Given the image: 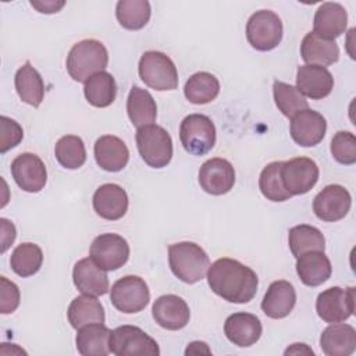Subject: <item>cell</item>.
<instances>
[{
	"mask_svg": "<svg viewBox=\"0 0 356 356\" xmlns=\"http://www.w3.org/2000/svg\"><path fill=\"white\" fill-rule=\"evenodd\" d=\"M210 289L231 303H248L257 292V274L241 261L222 257L211 263L207 270Z\"/></svg>",
	"mask_w": 356,
	"mask_h": 356,
	"instance_id": "cell-1",
	"label": "cell"
},
{
	"mask_svg": "<svg viewBox=\"0 0 356 356\" xmlns=\"http://www.w3.org/2000/svg\"><path fill=\"white\" fill-rule=\"evenodd\" d=\"M168 263L172 274L185 284H196L204 278L210 260L195 242H178L168 246Z\"/></svg>",
	"mask_w": 356,
	"mask_h": 356,
	"instance_id": "cell-2",
	"label": "cell"
},
{
	"mask_svg": "<svg viewBox=\"0 0 356 356\" xmlns=\"http://www.w3.org/2000/svg\"><path fill=\"white\" fill-rule=\"evenodd\" d=\"M107 64V49L96 39H85L75 43L67 56V71L76 82L85 83L92 75L104 71Z\"/></svg>",
	"mask_w": 356,
	"mask_h": 356,
	"instance_id": "cell-3",
	"label": "cell"
},
{
	"mask_svg": "<svg viewBox=\"0 0 356 356\" xmlns=\"http://www.w3.org/2000/svg\"><path fill=\"white\" fill-rule=\"evenodd\" d=\"M136 147L142 160L153 168H163L172 159V139L160 125H145L136 131Z\"/></svg>",
	"mask_w": 356,
	"mask_h": 356,
	"instance_id": "cell-4",
	"label": "cell"
},
{
	"mask_svg": "<svg viewBox=\"0 0 356 356\" xmlns=\"http://www.w3.org/2000/svg\"><path fill=\"white\" fill-rule=\"evenodd\" d=\"M138 72L140 79L154 90H174L178 88V71L172 60L156 50L145 51L140 56Z\"/></svg>",
	"mask_w": 356,
	"mask_h": 356,
	"instance_id": "cell-5",
	"label": "cell"
},
{
	"mask_svg": "<svg viewBox=\"0 0 356 356\" xmlns=\"http://www.w3.org/2000/svg\"><path fill=\"white\" fill-rule=\"evenodd\" d=\"M110 353L115 356H159L157 342L136 325H120L110 332Z\"/></svg>",
	"mask_w": 356,
	"mask_h": 356,
	"instance_id": "cell-6",
	"label": "cell"
},
{
	"mask_svg": "<svg viewBox=\"0 0 356 356\" xmlns=\"http://www.w3.org/2000/svg\"><path fill=\"white\" fill-rule=\"evenodd\" d=\"M282 32L281 18L270 10L256 11L246 24V39L259 51L275 49L282 40Z\"/></svg>",
	"mask_w": 356,
	"mask_h": 356,
	"instance_id": "cell-7",
	"label": "cell"
},
{
	"mask_svg": "<svg viewBox=\"0 0 356 356\" xmlns=\"http://www.w3.org/2000/svg\"><path fill=\"white\" fill-rule=\"evenodd\" d=\"M179 139L188 153L203 156L216 145V127L204 114H189L181 122Z\"/></svg>",
	"mask_w": 356,
	"mask_h": 356,
	"instance_id": "cell-8",
	"label": "cell"
},
{
	"mask_svg": "<svg viewBox=\"0 0 356 356\" xmlns=\"http://www.w3.org/2000/svg\"><path fill=\"white\" fill-rule=\"evenodd\" d=\"M110 300L117 310L125 314L139 313L147 306L150 300V291L145 280L140 277L125 275L113 284Z\"/></svg>",
	"mask_w": 356,
	"mask_h": 356,
	"instance_id": "cell-9",
	"label": "cell"
},
{
	"mask_svg": "<svg viewBox=\"0 0 356 356\" xmlns=\"http://www.w3.org/2000/svg\"><path fill=\"white\" fill-rule=\"evenodd\" d=\"M316 312L325 323H342L355 312V288L331 286L318 293Z\"/></svg>",
	"mask_w": 356,
	"mask_h": 356,
	"instance_id": "cell-10",
	"label": "cell"
},
{
	"mask_svg": "<svg viewBox=\"0 0 356 356\" xmlns=\"http://www.w3.org/2000/svg\"><path fill=\"white\" fill-rule=\"evenodd\" d=\"M89 254L99 267L106 271H114L128 261L129 245L118 234H100L93 239Z\"/></svg>",
	"mask_w": 356,
	"mask_h": 356,
	"instance_id": "cell-11",
	"label": "cell"
},
{
	"mask_svg": "<svg viewBox=\"0 0 356 356\" xmlns=\"http://www.w3.org/2000/svg\"><path fill=\"white\" fill-rule=\"evenodd\" d=\"M318 175V165L309 157H295L288 161H282V185L292 196L307 193L317 184Z\"/></svg>",
	"mask_w": 356,
	"mask_h": 356,
	"instance_id": "cell-12",
	"label": "cell"
},
{
	"mask_svg": "<svg viewBox=\"0 0 356 356\" xmlns=\"http://www.w3.org/2000/svg\"><path fill=\"white\" fill-rule=\"evenodd\" d=\"M11 175L25 192L38 193L47 182V171L42 159L33 153H21L11 161Z\"/></svg>",
	"mask_w": 356,
	"mask_h": 356,
	"instance_id": "cell-13",
	"label": "cell"
},
{
	"mask_svg": "<svg viewBox=\"0 0 356 356\" xmlns=\"http://www.w3.org/2000/svg\"><path fill=\"white\" fill-rule=\"evenodd\" d=\"M352 196L342 185H327L313 200V211L321 221L334 222L342 220L350 210Z\"/></svg>",
	"mask_w": 356,
	"mask_h": 356,
	"instance_id": "cell-14",
	"label": "cell"
},
{
	"mask_svg": "<svg viewBox=\"0 0 356 356\" xmlns=\"http://www.w3.org/2000/svg\"><path fill=\"white\" fill-rule=\"evenodd\" d=\"M235 184V170L232 164L221 157L204 161L199 170V185L210 195L220 196L228 193Z\"/></svg>",
	"mask_w": 356,
	"mask_h": 356,
	"instance_id": "cell-15",
	"label": "cell"
},
{
	"mask_svg": "<svg viewBox=\"0 0 356 356\" xmlns=\"http://www.w3.org/2000/svg\"><path fill=\"white\" fill-rule=\"evenodd\" d=\"M325 131V118L314 110H302L291 118V136L293 142L302 147H312L318 145L324 139Z\"/></svg>",
	"mask_w": 356,
	"mask_h": 356,
	"instance_id": "cell-16",
	"label": "cell"
},
{
	"mask_svg": "<svg viewBox=\"0 0 356 356\" xmlns=\"http://www.w3.org/2000/svg\"><path fill=\"white\" fill-rule=\"evenodd\" d=\"M152 314L161 328L170 331L182 330L191 318V310L186 302L172 293L159 296L152 306Z\"/></svg>",
	"mask_w": 356,
	"mask_h": 356,
	"instance_id": "cell-17",
	"label": "cell"
},
{
	"mask_svg": "<svg viewBox=\"0 0 356 356\" xmlns=\"http://www.w3.org/2000/svg\"><path fill=\"white\" fill-rule=\"evenodd\" d=\"M334 88L332 74L321 65L305 64L296 71V89L313 100L327 97Z\"/></svg>",
	"mask_w": 356,
	"mask_h": 356,
	"instance_id": "cell-18",
	"label": "cell"
},
{
	"mask_svg": "<svg viewBox=\"0 0 356 356\" xmlns=\"http://www.w3.org/2000/svg\"><path fill=\"white\" fill-rule=\"evenodd\" d=\"M93 210L104 220L115 221L128 210V195L117 184H103L93 193Z\"/></svg>",
	"mask_w": 356,
	"mask_h": 356,
	"instance_id": "cell-19",
	"label": "cell"
},
{
	"mask_svg": "<svg viewBox=\"0 0 356 356\" xmlns=\"http://www.w3.org/2000/svg\"><path fill=\"white\" fill-rule=\"evenodd\" d=\"M263 332L259 317L252 313H234L227 317L224 324V334L229 342L236 346L248 348L254 345Z\"/></svg>",
	"mask_w": 356,
	"mask_h": 356,
	"instance_id": "cell-20",
	"label": "cell"
},
{
	"mask_svg": "<svg viewBox=\"0 0 356 356\" xmlns=\"http://www.w3.org/2000/svg\"><path fill=\"white\" fill-rule=\"evenodd\" d=\"M72 281L76 289L85 295L102 296L108 292V277L92 257L81 259L72 270Z\"/></svg>",
	"mask_w": 356,
	"mask_h": 356,
	"instance_id": "cell-21",
	"label": "cell"
},
{
	"mask_svg": "<svg viewBox=\"0 0 356 356\" xmlns=\"http://www.w3.org/2000/svg\"><path fill=\"white\" fill-rule=\"evenodd\" d=\"M95 160L97 165L108 172L121 171L129 160L127 145L114 135H103L95 142Z\"/></svg>",
	"mask_w": 356,
	"mask_h": 356,
	"instance_id": "cell-22",
	"label": "cell"
},
{
	"mask_svg": "<svg viewBox=\"0 0 356 356\" xmlns=\"http://www.w3.org/2000/svg\"><path fill=\"white\" fill-rule=\"evenodd\" d=\"M296 292L291 282L278 280L270 284L261 300V310L270 318H284L295 307Z\"/></svg>",
	"mask_w": 356,
	"mask_h": 356,
	"instance_id": "cell-23",
	"label": "cell"
},
{
	"mask_svg": "<svg viewBox=\"0 0 356 356\" xmlns=\"http://www.w3.org/2000/svg\"><path fill=\"white\" fill-rule=\"evenodd\" d=\"M314 33L324 39L335 40L341 36L348 25V13L339 3L325 1L318 6L314 14Z\"/></svg>",
	"mask_w": 356,
	"mask_h": 356,
	"instance_id": "cell-24",
	"label": "cell"
},
{
	"mask_svg": "<svg viewBox=\"0 0 356 356\" xmlns=\"http://www.w3.org/2000/svg\"><path fill=\"white\" fill-rule=\"evenodd\" d=\"M320 348L327 356H349L356 349V331L345 323H332L320 335Z\"/></svg>",
	"mask_w": 356,
	"mask_h": 356,
	"instance_id": "cell-25",
	"label": "cell"
},
{
	"mask_svg": "<svg viewBox=\"0 0 356 356\" xmlns=\"http://www.w3.org/2000/svg\"><path fill=\"white\" fill-rule=\"evenodd\" d=\"M300 56L306 64L325 67L338 61L339 47L335 40L324 39L314 32H309L302 39Z\"/></svg>",
	"mask_w": 356,
	"mask_h": 356,
	"instance_id": "cell-26",
	"label": "cell"
},
{
	"mask_svg": "<svg viewBox=\"0 0 356 356\" xmlns=\"http://www.w3.org/2000/svg\"><path fill=\"white\" fill-rule=\"evenodd\" d=\"M296 273L305 285L318 286L331 277L332 267L324 252L314 250L296 259Z\"/></svg>",
	"mask_w": 356,
	"mask_h": 356,
	"instance_id": "cell-27",
	"label": "cell"
},
{
	"mask_svg": "<svg viewBox=\"0 0 356 356\" xmlns=\"http://www.w3.org/2000/svg\"><path fill=\"white\" fill-rule=\"evenodd\" d=\"M110 330L104 323H92L78 328L75 343L82 356H106L110 353Z\"/></svg>",
	"mask_w": 356,
	"mask_h": 356,
	"instance_id": "cell-28",
	"label": "cell"
},
{
	"mask_svg": "<svg viewBox=\"0 0 356 356\" xmlns=\"http://www.w3.org/2000/svg\"><path fill=\"white\" fill-rule=\"evenodd\" d=\"M14 83L15 90L24 103L32 107L40 106L44 97V83L40 74L36 71V68L32 67L29 61H25V64L18 68L15 72Z\"/></svg>",
	"mask_w": 356,
	"mask_h": 356,
	"instance_id": "cell-29",
	"label": "cell"
},
{
	"mask_svg": "<svg viewBox=\"0 0 356 356\" xmlns=\"http://www.w3.org/2000/svg\"><path fill=\"white\" fill-rule=\"evenodd\" d=\"M127 113L134 127L150 125L156 121L157 106L153 96L139 86H132L127 99Z\"/></svg>",
	"mask_w": 356,
	"mask_h": 356,
	"instance_id": "cell-30",
	"label": "cell"
},
{
	"mask_svg": "<svg viewBox=\"0 0 356 356\" xmlns=\"http://www.w3.org/2000/svg\"><path fill=\"white\" fill-rule=\"evenodd\" d=\"M67 316L71 327L75 330L92 323H104L106 320L103 305L96 299V296L85 293L82 296H76L70 303Z\"/></svg>",
	"mask_w": 356,
	"mask_h": 356,
	"instance_id": "cell-31",
	"label": "cell"
},
{
	"mask_svg": "<svg viewBox=\"0 0 356 356\" xmlns=\"http://www.w3.org/2000/svg\"><path fill=\"white\" fill-rule=\"evenodd\" d=\"M83 93L89 104L99 108L108 107L117 96V85L114 76L106 71L92 75L85 82Z\"/></svg>",
	"mask_w": 356,
	"mask_h": 356,
	"instance_id": "cell-32",
	"label": "cell"
},
{
	"mask_svg": "<svg viewBox=\"0 0 356 356\" xmlns=\"http://www.w3.org/2000/svg\"><path fill=\"white\" fill-rule=\"evenodd\" d=\"M288 243L292 254L298 259L307 252H324L325 239L323 232L307 224L295 225L288 232Z\"/></svg>",
	"mask_w": 356,
	"mask_h": 356,
	"instance_id": "cell-33",
	"label": "cell"
},
{
	"mask_svg": "<svg viewBox=\"0 0 356 356\" xmlns=\"http://www.w3.org/2000/svg\"><path fill=\"white\" fill-rule=\"evenodd\" d=\"M220 93V82L210 72H196L189 76L184 86L186 100L193 104H206L213 102Z\"/></svg>",
	"mask_w": 356,
	"mask_h": 356,
	"instance_id": "cell-34",
	"label": "cell"
},
{
	"mask_svg": "<svg viewBox=\"0 0 356 356\" xmlns=\"http://www.w3.org/2000/svg\"><path fill=\"white\" fill-rule=\"evenodd\" d=\"M43 263V252L42 249L32 242H22L18 245L10 257V266L11 270L22 277H31L36 274Z\"/></svg>",
	"mask_w": 356,
	"mask_h": 356,
	"instance_id": "cell-35",
	"label": "cell"
},
{
	"mask_svg": "<svg viewBox=\"0 0 356 356\" xmlns=\"http://www.w3.org/2000/svg\"><path fill=\"white\" fill-rule=\"evenodd\" d=\"M150 13V3L147 0H120L115 6L118 22L128 31L142 29L149 22Z\"/></svg>",
	"mask_w": 356,
	"mask_h": 356,
	"instance_id": "cell-36",
	"label": "cell"
},
{
	"mask_svg": "<svg viewBox=\"0 0 356 356\" xmlns=\"http://www.w3.org/2000/svg\"><path fill=\"white\" fill-rule=\"evenodd\" d=\"M57 161L68 170H76L86 161V149L83 140L76 135L61 136L54 147Z\"/></svg>",
	"mask_w": 356,
	"mask_h": 356,
	"instance_id": "cell-37",
	"label": "cell"
},
{
	"mask_svg": "<svg viewBox=\"0 0 356 356\" xmlns=\"http://www.w3.org/2000/svg\"><path fill=\"white\" fill-rule=\"evenodd\" d=\"M273 95L275 106L288 118H292L299 111L309 108L307 100L296 89V86H292L282 81H274Z\"/></svg>",
	"mask_w": 356,
	"mask_h": 356,
	"instance_id": "cell-38",
	"label": "cell"
},
{
	"mask_svg": "<svg viewBox=\"0 0 356 356\" xmlns=\"http://www.w3.org/2000/svg\"><path fill=\"white\" fill-rule=\"evenodd\" d=\"M281 167L282 161L268 163L259 177V189L261 195L271 202H285L292 196L282 185Z\"/></svg>",
	"mask_w": 356,
	"mask_h": 356,
	"instance_id": "cell-39",
	"label": "cell"
},
{
	"mask_svg": "<svg viewBox=\"0 0 356 356\" xmlns=\"http://www.w3.org/2000/svg\"><path fill=\"white\" fill-rule=\"evenodd\" d=\"M332 157L343 165L356 163V136L349 131H339L331 140Z\"/></svg>",
	"mask_w": 356,
	"mask_h": 356,
	"instance_id": "cell-40",
	"label": "cell"
},
{
	"mask_svg": "<svg viewBox=\"0 0 356 356\" xmlns=\"http://www.w3.org/2000/svg\"><path fill=\"white\" fill-rule=\"evenodd\" d=\"M24 138V131L21 125L6 117H0V153H6L10 149L15 147L19 145V142Z\"/></svg>",
	"mask_w": 356,
	"mask_h": 356,
	"instance_id": "cell-41",
	"label": "cell"
},
{
	"mask_svg": "<svg viewBox=\"0 0 356 356\" xmlns=\"http://www.w3.org/2000/svg\"><path fill=\"white\" fill-rule=\"evenodd\" d=\"M19 289L7 277H0V313L10 314L19 306Z\"/></svg>",
	"mask_w": 356,
	"mask_h": 356,
	"instance_id": "cell-42",
	"label": "cell"
},
{
	"mask_svg": "<svg viewBox=\"0 0 356 356\" xmlns=\"http://www.w3.org/2000/svg\"><path fill=\"white\" fill-rule=\"evenodd\" d=\"M0 228H1V253H4L10 245L14 242L17 236V231L14 224L7 218H0Z\"/></svg>",
	"mask_w": 356,
	"mask_h": 356,
	"instance_id": "cell-43",
	"label": "cell"
},
{
	"mask_svg": "<svg viewBox=\"0 0 356 356\" xmlns=\"http://www.w3.org/2000/svg\"><path fill=\"white\" fill-rule=\"evenodd\" d=\"M31 6L33 8H36L39 13L42 14H53V13H58L64 6H65V1L64 0H32L29 1Z\"/></svg>",
	"mask_w": 356,
	"mask_h": 356,
	"instance_id": "cell-44",
	"label": "cell"
},
{
	"mask_svg": "<svg viewBox=\"0 0 356 356\" xmlns=\"http://www.w3.org/2000/svg\"><path fill=\"white\" fill-rule=\"evenodd\" d=\"M199 353H211V350L209 349L206 342H200V341H193L188 345L185 355H199Z\"/></svg>",
	"mask_w": 356,
	"mask_h": 356,
	"instance_id": "cell-45",
	"label": "cell"
},
{
	"mask_svg": "<svg viewBox=\"0 0 356 356\" xmlns=\"http://www.w3.org/2000/svg\"><path fill=\"white\" fill-rule=\"evenodd\" d=\"M284 355H314V352L306 345V343H293L292 346H289Z\"/></svg>",
	"mask_w": 356,
	"mask_h": 356,
	"instance_id": "cell-46",
	"label": "cell"
}]
</instances>
